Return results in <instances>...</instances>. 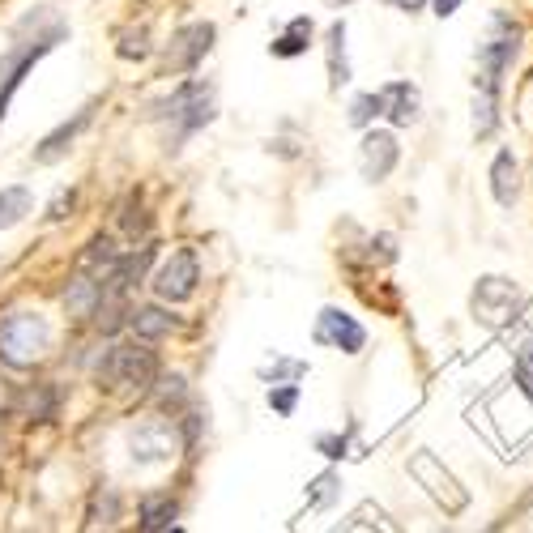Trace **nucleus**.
Here are the masks:
<instances>
[{
  "instance_id": "f257e3e1",
  "label": "nucleus",
  "mask_w": 533,
  "mask_h": 533,
  "mask_svg": "<svg viewBox=\"0 0 533 533\" xmlns=\"http://www.w3.org/2000/svg\"><path fill=\"white\" fill-rule=\"evenodd\" d=\"M154 116L171 124V141L180 145L184 137L201 133L205 124H214V116H218V107H214V86L201 82V77H192V82H180L163 103L154 107Z\"/></svg>"
},
{
  "instance_id": "f03ea898",
  "label": "nucleus",
  "mask_w": 533,
  "mask_h": 533,
  "mask_svg": "<svg viewBox=\"0 0 533 533\" xmlns=\"http://www.w3.org/2000/svg\"><path fill=\"white\" fill-rule=\"evenodd\" d=\"M64 39H69V26H64V22H52V26L35 30V39L9 47V52L0 56V124H5V111H9V103H13V94H18V86L26 82V73L35 69V64H39L47 52H56Z\"/></svg>"
},
{
  "instance_id": "7ed1b4c3",
  "label": "nucleus",
  "mask_w": 533,
  "mask_h": 533,
  "mask_svg": "<svg viewBox=\"0 0 533 533\" xmlns=\"http://www.w3.org/2000/svg\"><path fill=\"white\" fill-rule=\"evenodd\" d=\"M99 380L107 389H154L158 354L145 342H120L99 359Z\"/></svg>"
},
{
  "instance_id": "20e7f679",
  "label": "nucleus",
  "mask_w": 533,
  "mask_h": 533,
  "mask_svg": "<svg viewBox=\"0 0 533 533\" xmlns=\"http://www.w3.org/2000/svg\"><path fill=\"white\" fill-rule=\"evenodd\" d=\"M47 346H52V329H47L43 316L13 312V316L0 320V359L5 363L26 367V363H35Z\"/></svg>"
},
{
  "instance_id": "39448f33",
  "label": "nucleus",
  "mask_w": 533,
  "mask_h": 533,
  "mask_svg": "<svg viewBox=\"0 0 533 533\" xmlns=\"http://www.w3.org/2000/svg\"><path fill=\"white\" fill-rule=\"evenodd\" d=\"M516 52H521V22H512L508 13H495V18H491V35H487V43H482V52H478V64H482L478 86L482 90H499L504 73L512 69Z\"/></svg>"
},
{
  "instance_id": "423d86ee",
  "label": "nucleus",
  "mask_w": 533,
  "mask_h": 533,
  "mask_svg": "<svg viewBox=\"0 0 533 533\" xmlns=\"http://www.w3.org/2000/svg\"><path fill=\"white\" fill-rule=\"evenodd\" d=\"M201 286V261L192 248H175L154 273V295L163 303H188Z\"/></svg>"
},
{
  "instance_id": "0eeeda50",
  "label": "nucleus",
  "mask_w": 533,
  "mask_h": 533,
  "mask_svg": "<svg viewBox=\"0 0 533 533\" xmlns=\"http://www.w3.org/2000/svg\"><path fill=\"white\" fill-rule=\"evenodd\" d=\"M218 26L214 22H188L167 43V73H197V64L214 52Z\"/></svg>"
},
{
  "instance_id": "6e6552de",
  "label": "nucleus",
  "mask_w": 533,
  "mask_h": 533,
  "mask_svg": "<svg viewBox=\"0 0 533 533\" xmlns=\"http://www.w3.org/2000/svg\"><path fill=\"white\" fill-rule=\"evenodd\" d=\"M316 342L320 346H337L342 354H359L367 346V329L342 308H325L316 320Z\"/></svg>"
},
{
  "instance_id": "1a4fd4ad",
  "label": "nucleus",
  "mask_w": 533,
  "mask_h": 533,
  "mask_svg": "<svg viewBox=\"0 0 533 533\" xmlns=\"http://www.w3.org/2000/svg\"><path fill=\"white\" fill-rule=\"evenodd\" d=\"M397 158H401V145L393 133H384V128H376V133H367L363 145H359V163H363V175L371 184H380V180H389L393 167H397Z\"/></svg>"
},
{
  "instance_id": "9d476101",
  "label": "nucleus",
  "mask_w": 533,
  "mask_h": 533,
  "mask_svg": "<svg viewBox=\"0 0 533 533\" xmlns=\"http://www.w3.org/2000/svg\"><path fill=\"white\" fill-rule=\"evenodd\" d=\"M90 120H94V103H86L73 120H64V124L56 128V133H47V137L35 145V163H60V158L73 150V141L90 128Z\"/></svg>"
},
{
  "instance_id": "9b49d317",
  "label": "nucleus",
  "mask_w": 533,
  "mask_h": 533,
  "mask_svg": "<svg viewBox=\"0 0 533 533\" xmlns=\"http://www.w3.org/2000/svg\"><path fill=\"white\" fill-rule=\"evenodd\" d=\"M516 303H521V290H516L508 278H482L474 290V308L487 320H495V325H504Z\"/></svg>"
},
{
  "instance_id": "f8f14e48",
  "label": "nucleus",
  "mask_w": 533,
  "mask_h": 533,
  "mask_svg": "<svg viewBox=\"0 0 533 533\" xmlns=\"http://www.w3.org/2000/svg\"><path fill=\"white\" fill-rule=\"evenodd\" d=\"M150 265H154V248H150V244H141V248H133V252H124L120 261H116V269L107 273V295H120V299H124L128 290L145 282Z\"/></svg>"
},
{
  "instance_id": "ddd939ff",
  "label": "nucleus",
  "mask_w": 533,
  "mask_h": 533,
  "mask_svg": "<svg viewBox=\"0 0 533 533\" xmlns=\"http://www.w3.org/2000/svg\"><path fill=\"white\" fill-rule=\"evenodd\" d=\"M128 329H133L141 342H163V337L180 329V316H171V308H163V303H141V308L128 312Z\"/></svg>"
},
{
  "instance_id": "4468645a",
  "label": "nucleus",
  "mask_w": 533,
  "mask_h": 533,
  "mask_svg": "<svg viewBox=\"0 0 533 533\" xmlns=\"http://www.w3.org/2000/svg\"><path fill=\"white\" fill-rule=\"evenodd\" d=\"M418 107H423V99H418V86H410V82H389V86L380 90V111L397 128L414 124L418 120Z\"/></svg>"
},
{
  "instance_id": "2eb2a0df",
  "label": "nucleus",
  "mask_w": 533,
  "mask_h": 533,
  "mask_svg": "<svg viewBox=\"0 0 533 533\" xmlns=\"http://www.w3.org/2000/svg\"><path fill=\"white\" fill-rule=\"evenodd\" d=\"M13 410H18V418H26V423H47V418H56L60 410V393L56 384H26V389L18 393V401H13Z\"/></svg>"
},
{
  "instance_id": "dca6fc26",
  "label": "nucleus",
  "mask_w": 533,
  "mask_h": 533,
  "mask_svg": "<svg viewBox=\"0 0 533 533\" xmlns=\"http://www.w3.org/2000/svg\"><path fill=\"white\" fill-rule=\"evenodd\" d=\"M103 299H107V282L86 278V273H82V278H73V282H69V290H64V308H69L77 320L99 316Z\"/></svg>"
},
{
  "instance_id": "f3484780",
  "label": "nucleus",
  "mask_w": 533,
  "mask_h": 533,
  "mask_svg": "<svg viewBox=\"0 0 533 533\" xmlns=\"http://www.w3.org/2000/svg\"><path fill=\"white\" fill-rule=\"evenodd\" d=\"M175 516H180V499L175 495H145L141 508H137L141 533H167Z\"/></svg>"
},
{
  "instance_id": "a211bd4d",
  "label": "nucleus",
  "mask_w": 533,
  "mask_h": 533,
  "mask_svg": "<svg viewBox=\"0 0 533 533\" xmlns=\"http://www.w3.org/2000/svg\"><path fill=\"white\" fill-rule=\"evenodd\" d=\"M312 39H316V26H312V18H295V22H286V30H282V35L269 43V52L278 56V60H295V56H308Z\"/></svg>"
},
{
  "instance_id": "6ab92c4d",
  "label": "nucleus",
  "mask_w": 533,
  "mask_h": 533,
  "mask_svg": "<svg viewBox=\"0 0 533 533\" xmlns=\"http://www.w3.org/2000/svg\"><path fill=\"white\" fill-rule=\"evenodd\" d=\"M116 261H120L116 239H111V235H94L90 244H86V252H82V261H77V265H82L86 278H99V282H103L107 273L116 269Z\"/></svg>"
},
{
  "instance_id": "aec40b11",
  "label": "nucleus",
  "mask_w": 533,
  "mask_h": 533,
  "mask_svg": "<svg viewBox=\"0 0 533 533\" xmlns=\"http://www.w3.org/2000/svg\"><path fill=\"white\" fill-rule=\"evenodd\" d=\"M325 56H329V86L342 90L350 82V60H346V22H333L325 35Z\"/></svg>"
},
{
  "instance_id": "412c9836",
  "label": "nucleus",
  "mask_w": 533,
  "mask_h": 533,
  "mask_svg": "<svg viewBox=\"0 0 533 533\" xmlns=\"http://www.w3.org/2000/svg\"><path fill=\"white\" fill-rule=\"evenodd\" d=\"M516 175H521V167H516L512 150H499V154H495V163H491V192H495V201H499V205H512V201H516V192H521Z\"/></svg>"
},
{
  "instance_id": "4be33fe9",
  "label": "nucleus",
  "mask_w": 533,
  "mask_h": 533,
  "mask_svg": "<svg viewBox=\"0 0 533 533\" xmlns=\"http://www.w3.org/2000/svg\"><path fill=\"white\" fill-rule=\"evenodd\" d=\"M30 209H35V197H30V188H0V231H9V226H18Z\"/></svg>"
},
{
  "instance_id": "5701e85b",
  "label": "nucleus",
  "mask_w": 533,
  "mask_h": 533,
  "mask_svg": "<svg viewBox=\"0 0 533 533\" xmlns=\"http://www.w3.org/2000/svg\"><path fill=\"white\" fill-rule=\"evenodd\" d=\"M116 52H120V60H145V56L154 52V43H150V30H145V26H137V30H124Z\"/></svg>"
},
{
  "instance_id": "b1692460",
  "label": "nucleus",
  "mask_w": 533,
  "mask_h": 533,
  "mask_svg": "<svg viewBox=\"0 0 533 533\" xmlns=\"http://www.w3.org/2000/svg\"><path fill=\"white\" fill-rule=\"evenodd\" d=\"M158 384H163V389H158V406H163V410H175V406H184V401H188V380L180 376V371H175V376H163Z\"/></svg>"
},
{
  "instance_id": "393cba45",
  "label": "nucleus",
  "mask_w": 533,
  "mask_h": 533,
  "mask_svg": "<svg viewBox=\"0 0 533 533\" xmlns=\"http://www.w3.org/2000/svg\"><path fill=\"white\" fill-rule=\"evenodd\" d=\"M512 376H516V384H521V393L533 401V337L529 342L516 350V367H512Z\"/></svg>"
},
{
  "instance_id": "a878e982",
  "label": "nucleus",
  "mask_w": 533,
  "mask_h": 533,
  "mask_svg": "<svg viewBox=\"0 0 533 533\" xmlns=\"http://www.w3.org/2000/svg\"><path fill=\"white\" fill-rule=\"evenodd\" d=\"M376 116H384V111H380V94H359V99L350 103V124L354 128H367Z\"/></svg>"
},
{
  "instance_id": "bb28decb",
  "label": "nucleus",
  "mask_w": 533,
  "mask_h": 533,
  "mask_svg": "<svg viewBox=\"0 0 533 533\" xmlns=\"http://www.w3.org/2000/svg\"><path fill=\"white\" fill-rule=\"evenodd\" d=\"M90 516L94 521H103V525H111L120 516V495L111 491V487H103V491H94V504H90Z\"/></svg>"
},
{
  "instance_id": "cd10ccee",
  "label": "nucleus",
  "mask_w": 533,
  "mask_h": 533,
  "mask_svg": "<svg viewBox=\"0 0 533 533\" xmlns=\"http://www.w3.org/2000/svg\"><path fill=\"white\" fill-rule=\"evenodd\" d=\"M269 406H273V414L290 418V414H295V406H299V384H273V389H269Z\"/></svg>"
},
{
  "instance_id": "c85d7f7f",
  "label": "nucleus",
  "mask_w": 533,
  "mask_h": 533,
  "mask_svg": "<svg viewBox=\"0 0 533 533\" xmlns=\"http://www.w3.org/2000/svg\"><path fill=\"white\" fill-rule=\"evenodd\" d=\"M201 427H205V410H188V414L180 418V431H184L188 457H197V448H201Z\"/></svg>"
},
{
  "instance_id": "c756f323",
  "label": "nucleus",
  "mask_w": 533,
  "mask_h": 533,
  "mask_svg": "<svg viewBox=\"0 0 533 533\" xmlns=\"http://www.w3.org/2000/svg\"><path fill=\"white\" fill-rule=\"evenodd\" d=\"M337 474H320L316 482H312V508H329L333 499H337Z\"/></svg>"
},
{
  "instance_id": "7c9ffc66",
  "label": "nucleus",
  "mask_w": 533,
  "mask_h": 533,
  "mask_svg": "<svg viewBox=\"0 0 533 533\" xmlns=\"http://www.w3.org/2000/svg\"><path fill=\"white\" fill-rule=\"evenodd\" d=\"M316 448L325 452L329 461H342V457H346V448H350V440H346V435H320Z\"/></svg>"
},
{
  "instance_id": "2f4dec72",
  "label": "nucleus",
  "mask_w": 533,
  "mask_h": 533,
  "mask_svg": "<svg viewBox=\"0 0 533 533\" xmlns=\"http://www.w3.org/2000/svg\"><path fill=\"white\" fill-rule=\"evenodd\" d=\"M124 231H128V235H150V214H145V209H133V205H128V209H124Z\"/></svg>"
},
{
  "instance_id": "473e14b6",
  "label": "nucleus",
  "mask_w": 533,
  "mask_h": 533,
  "mask_svg": "<svg viewBox=\"0 0 533 533\" xmlns=\"http://www.w3.org/2000/svg\"><path fill=\"white\" fill-rule=\"evenodd\" d=\"M73 192H60V197L52 201V209H47V218H52V222H60V218H69V209H73Z\"/></svg>"
},
{
  "instance_id": "72a5a7b5",
  "label": "nucleus",
  "mask_w": 533,
  "mask_h": 533,
  "mask_svg": "<svg viewBox=\"0 0 533 533\" xmlns=\"http://www.w3.org/2000/svg\"><path fill=\"white\" fill-rule=\"evenodd\" d=\"M435 5V13H440V18H452V13L461 9V0H431Z\"/></svg>"
},
{
  "instance_id": "f704fd0d",
  "label": "nucleus",
  "mask_w": 533,
  "mask_h": 533,
  "mask_svg": "<svg viewBox=\"0 0 533 533\" xmlns=\"http://www.w3.org/2000/svg\"><path fill=\"white\" fill-rule=\"evenodd\" d=\"M389 5L401 13H418V9H427V0H389Z\"/></svg>"
},
{
  "instance_id": "c9c22d12",
  "label": "nucleus",
  "mask_w": 533,
  "mask_h": 533,
  "mask_svg": "<svg viewBox=\"0 0 533 533\" xmlns=\"http://www.w3.org/2000/svg\"><path fill=\"white\" fill-rule=\"evenodd\" d=\"M167 533H184V529H180V525H171V529H167Z\"/></svg>"
},
{
  "instance_id": "e433bc0d",
  "label": "nucleus",
  "mask_w": 533,
  "mask_h": 533,
  "mask_svg": "<svg viewBox=\"0 0 533 533\" xmlns=\"http://www.w3.org/2000/svg\"><path fill=\"white\" fill-rule=\"evenodd\" d=\"M342 5H346V0H342Z\"/></svg>"
}]
</instances>
